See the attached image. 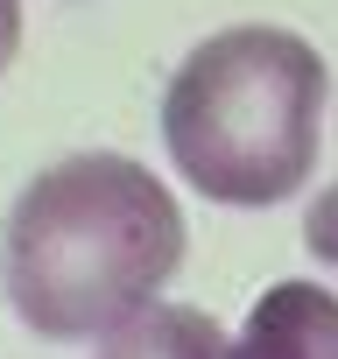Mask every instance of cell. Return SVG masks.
<instances>
[{"label": "cell", "instance_id": "cell-1", "mask_svg": "<svg viewBox=\"0 0 338 359\" xmlns=\"http://www.w3.org/2000/svg\"><path fill=\"white\" fill-rule=\"evenodd\" d=\"M184 205L134 155H64L15 198L0 226V289L50 338H106L141 317L184 268Z\"/></svg>", "mask_w": 338, "mask_h": 359}, {"label": "cell", "instance_id": "cell-2", "mask_svg": "<svg viewBox=\"0 0 338 359\" xmlns=\"http://www.w3.org/2000/svg\"><path fill=\"white\" fill-rule=\"evenodd\" d=\"M324 141V57L268 22L205 36L162 92V148L212 205H282Z\"/></svg>", "mask_w": 338, "mask_h": 359}, {"label": "cell", "instance_id": "cell-3", "mask_svg": "<svg viewBox=\"0 0 338 359\" xmlns=\"http://www.w3.org/2000/svg\"><path fill=\"white\" fill-rule=\"evenodd\" d=\"M233 359H338V296L324 282H275L247 310Z\"/></svg>", "mask_w": 338, "mask_h": 359}, {"label": "cell", "instance_id": "cell-4", "mask_svg": "<svg viewBox=\"0 0 338 359\" xmlns=\"http://www.w3.org/2000/svg\"><path fill=\"white\" fill-rule=\"evenodd\" d=\"M99 359H233V338L219 331L212 310L191 303H148L120 331L99 338Z\"/></svg>", "mask_w": 338, "mask_h": 359}, {"label": "cell", "instance_id": "cell-5", "mask_svg": "<svg viewBox=\"0 0 338 359\" xmlns=\"http://www.w3.org/2000/svg\"><path fill=\"white\" fill-rule=\"evenodd\" d=\"M303 240H310V254H317V261H331V268H338V184H331V191H317V205L303 212Z\"/></svg>", "mask_w": 338, "mask_h": 359}, {"label": "cell", "instance_id": "cell-6", "mask_svg": "<svg viewBox=\"0 0 338 359\" xmlns=\"http://www.w3.org/2000/svg\"><path fill=\"white\" fill-rule=\"evenodd\" d=\"M15 50H22V0H0V71L15 64Z\"/></svg>", "mask_w": 338, "mask_h": 359}]
</instances>
